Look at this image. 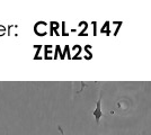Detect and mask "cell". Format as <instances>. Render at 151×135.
I'll return each instance as SVG.
<instances>
[{"mask_svg":"<svg viewBox=\"0 0 151 135\" xmlns=\"http://www.w3.org/2000/svg\"><path fill=\"white\" fill-rule=\"evenodd\" d=\"M101 97H99L98 101H97V104H96V109H95V111H94V116L96 117V122L97 123L99 122L101 115H103L101 109Z\"/></svg>","mask_w":151,"mask_h":135,"instance_id":"obj_1","label":"cell"}]
</instances>
